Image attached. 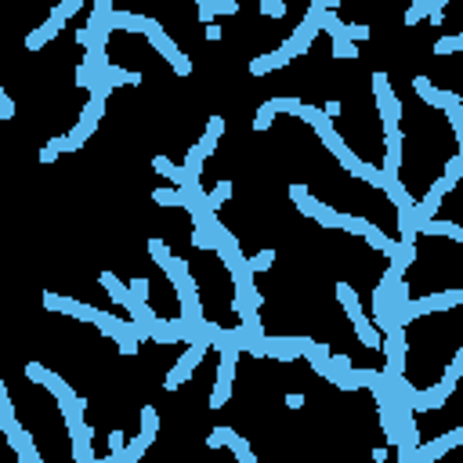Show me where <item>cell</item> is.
<instances>
[{"mask_svg": "<svg viewBox=\"0 0 463 463\" xmlns=\"http://www.w3.org/2000/svg\"><path fill=\"white\" fill-rule=\"evenodd\" d=\"M463 304V290H442V293H427L420 300H402L394 307V322L398 326H406L420 315H430V312H449V307Z\"/></svg>", "mask_w": 463, "mask_h": 463, "instance_id": "cell-1", "label": "cell"}, {"mask_svg": "<svg viewBox=\"0 0 463 463\" xmlns=\"http://www.w3.org/2000/svg\"><path fill=\"white\" fill-rule=\"evenodd\" d=\"M336 300L344 304V312H348V319H351V326H355V333H358V341H362L365 348H373V351H377V348H380V333H377L373 319L362 312L358 293H355L348 283H341V286H336Z\"/></svg>", "mask_w": 463, "mask_h": 463, "instance_id": "cell-2", "label": "cell"}, {"mask_svg": "<svg viewBox=\"0 0 463 463\" xmlns=\"http://www.w3.org/2000/svg\"><path fill=\"white\" fill-rule=\"evenodd\" d=\"M141 33L148 37V44H152V47H156V51H160V54H163V58L170 61V66H174V73H177V76H192V61L184 58L181 51H177V44H174V40L167 37V29H163V25H160L156 18H145Z\"/></svg>", "mask_w": 463, "mask_h": 463, "instance_id": "cell-3", "label": "cell"}, {"mask_svg": "<svg viewBox=\"0 0 463 463\" xmlns=\"http://www.w3.org/2000/svg\"><path fill=\"white\" fill-rule=\"evenodd\" d=\"M221 134H225V119H221V116H210V119H206V131H203V138H199V145H192V148H189V160H184V170H189V177H199L203 160L210 156L213 148H218Z\"/></svg>", "mask_w": 463, "mask_h": 463, "instance_id": "cell-4", "label": "cell"}, {"mask_svg": "<svg viewBox=\"0 0 463 463\" xmlns=\"http://www.w3.org/2000/svg\"><path fill=\"white\" fill-rule=\"evenodd\" d=\"M25 377L29 380H33V384H44L54 398H58V406H73V402H83V398H76V391L66 384V380H61L58 373H51V369H44L40 362H29L25 365Z\"/></svg>", "mask_w": 463, "mask_h": 463, "instance_id": "cell-5", "label": "cell"}, {"mask_svg": "<svg viewBox=\"0 0 463 463\" xmlns=\"http://www.w3.org/2000/svg\"><path fill=\"white\" fill-rule=\"evenodd\" d=\"M210 351V341H192L189 344V351H184L181 358H177V365L170 369V377L163 380V391H174V387H181L184 380H189L192 373H196V365L203 362V355Z\"/></svg>", "mask_w": 463, "mask_h": 463, "instance_id": "cell-6", "label": "cell"}, {"mask_svg": "<svg viewBox=\"0 0 463 463\" xmlns=\"http://www.w3.org/2000/svg\"><path fill=\"white\" fill-rule=\"evenodd\" d=\"M373 90H377V109L384 116V127H398V119H402V102L394 98V90L387 83V73H373Z\"/></svg>", "mask_w": 463, "mask_h": 463, "instance_id": "cell-7", "label": "cell"}, {"mask_svg": "<svg viewBox=\"0 0 463 463\" xmlns=\"http://www.w3.org/2000/svg\"><path fill=\"white\" fill-rule=\"evenodd\" d=\"M206 445L210 449H221V445H228L232 452H235V459L239 463H257V456H254V449L242 442V435H235L232 427H213L210 435H206Z\"/></svg>", "mask_w": 463, "mask_h": 463, "instance_id": "cell-8", "label": "cell"}, {"mask_svg": "<svg viewBox=\"0 0 463 463\" xmlns=\"http://www.w3.org/2000/svg\"><path fill=\"white\" fill-rule=\"evenodd\" d=\"M456 184H449L445 177H438L435 184L427 189V196L420 199V203H413V218H416V232H420V221H427V218H435L438 213V206H442V199H445V192H452Z\"/></svg>", "mask_w": 463, "mask_h": 463, "instance_id": "cell-9", "label": "cell"}, {"mask_svg": "<svg viewBox=\"0 0 463 463\" xmlns=\"http://www.w3.org/2000/svg\"><path fill=\"white\" fill-rule=\"evenodd\" d=\"M304 344H307V336H264V358L293 362V358H300Z\"/></svg>", "mask_w": 463, "mask_h": 463, "instance_id": "cell-10", "label": "cell"}, {"mask_svg": "<svg viewBox=\"0 0 463 463\" xmlns=\"http://www.w3.org/2000/svg\"><path fill=\"white\" fill-rule=\"evenodd\" d=\"M152 341L156 344H174V341H196L192 336V326L184 322V319H156L152 322Z\"/></svg>", "mask_w": 463, "mask_h": 463, "instance_id": "cell-11", "label": "cell"}, {"mask_svg": "<svg viewBox=\"0 0 463 463\" xmlns=\"http://www.w3.org/2000/svg\"><path fill=\"white\" fill-rule=\"evenodd\" d=\"M459 442H463V430H449V435H442V438H435V442H427V445H420V442H416V449L409 452V463L438 459V456H445L449 449H456Z\"/></svg>", "mask_w": 463, "mask_h": 463, "instance_id": "cell-12", "label": "cell"}, {"mask_svg": "<svg viewBox=\"0 0 463 463\" xmlns=\"http://www.w3.org/2000/svg\"><path fill=\"white\" fill-rule=\"evenodd\" d=\"M452 391H456V384L442 377V384H435V387H427V391H413L409 406H413V413H420V409H442V406H445V398H449Z\"/></svg>", "mask_w": 463, "mask_h": 463, "instance_id": "cell-13", "label": "cell"}, {"mask_svg": "<svg viewBox=\"0 0 463 463\" xmlns=\"http://www.w3.org/2000/svg\"><path fill=\"white\" fill-rule=\"evenodd\" d=\"M413 90H416V98H420V102L435 105V109H445V105H452V102H463L456 90H442V87L430 83L427 76H416V80H413Z\"/></svg>", "mask_w": 463, "mask_h": 463, "instance_id": "cell-14", "label": "cell"}, {"mask_svg": "<svg viewBox=\"0 0 463 463\" xmlns=\"http://www.w3.org/2000/svg\"><path fill=\"white\" fill-rule=\"evenodd\" d=\"M319 37V22H312V18H304L293 33H290V40H286V47H290V54L293 58H300V54H307V47H312V40Z\"/></svg>", "mask_w": 463, "mask_h": 463, "instance_id": "cell-15", "label": "cell"}, {"mask_svg": "<svg viewBox=\"0 0 463 463\" xmlns=\"http://www.w3.org/2000/svg\"><path fill=\"white\" fill-rule=\"evenodd\" d=\"M290 47L283 44V47H275V51H268V54H261V58H254L250 61V76H264V73H271V69H283V66H290Z\"/></svg>", "mask_w": 463, "mask_h": 463, "instance_id": "cell-16", "label": "cell"}, {"mask_svg": "<svg viewBox=\"0 0 463 463\" xmlns=\"http://www.w3.org/2000/svg\"><path fill=\"white\" fill-rule=\"evenodd\" d=\"M66 25V18H58V15H47V22L44 25H37V29H29V37H25V47L29 51H40L47 40H54L58 37V29Z\"/></svg>", "mask_w": 463, "mask_h": 463, "instance_id": "cell-17", "label": "cell"}, {"mask_svg": "<svg viewBox=\"0 0 463 463\" xmlns=\"http://www.w3.org/2000/svg\"><path fill=\"white\" fill-rule=\"evenodd\" d=\"M384 152H387V160H384V174H398V167H402V131L398 127H387V138H384Z\"/></svg>", "mask_w": 463, "mask_h": 463, "instance_id": "cell-18", "label": "cell"}, {"mask_svg": "<svg viewBox=\"0 0 463 463\" xmlns=\"http://www.w3.org/2000/svg\"><path fill=\"white\" fill-rule=\"evenodd\" d=\"M98 283H102V286L109 290V297H112L116 304H123V307H127V312H138V304H134V297H131V290H127V286H123V283L116 279V275H112V271H102V275H98Z\"/></svg>", "mask_w": 463, "mask_h": 463, "instance_id": "cell-19", "label": "cell"}, {"mask_svg": "<svg viewBox=\"0 0 463 463\" xmlns=\"http://www.w3.org/2000/svg\"><path fill=\"white\" fill-rule=\"evenodd\" d=\"M387 257H391V271L394 275H406V268L416 261V242H394V250Z\"/></svg>", "mask_w": 463, "mask_h": 463, "instance_id": "cell-20", "label": "cell"}, {"mask_svg": "<svg viewBox=\"0 0 463 463\" xmlns=\"http://www.w3.org/2000/svg\"><path fill=\"white\" fill-rule=\"evenodd\" d=\"M8 442H11V449H15V456H18L22 463H40V452H37L33 438H29L25 430H15V435H8Z\"/></svg>", "mask_w": 463, "mask_h": 463, "instance_id": "cell-21", "label": "cell"}, {"mask_svg": "<svg viewBox=\"0 0 463 463\" xmlns=\"http://www.w3.org/2000/svg\"><path fill=\"white\" fill-rule=\"evenodd\" d=\"M420 232H427V235H445V239L463 242V228H459L456 221H435V218H427V221H420Z\"/></svg>", "mask_w": 463, "mask_h": 463, "instance_id": "cell-22", "label": "cell"}, {"mask_svg": "<svg viewBox=\"0 0 463 463\" xmlns=\"http://www.w3.org/2000/svg\"><path fill=\"white\" fill-rule=\"evenodd\" d=\"M61 152H76V141L69 134H61V138H51L44 148H40V163H54Z\"/></svg>", "mask_w": 463, "mask_h": 463, "instance_id": "cell-23", "label": "cell"}, {"mask_svg": "<svg viewBox=\"0 0 463 463\" xmlns=\"http://www.w3.org/2000/svg\"><path fill=\"white\" fill-rule=\"evenodd\" d=\"M0 430H4V435H15V430H22L18 420H15V409H11V398H8L4 380H0Z\"/></svg>", "mask_w": 463, "mask_h": 463, "instance_id": "cell-24", "label": "cell"}, {"mask_svg": "<svg viewBox=\"0 0 463 463\" xmlns=\"http://www.w3.org/2000/svg\"><path fill=\"white\" fill-rule=\"evenodd\" d=\"M105 80H109V87H138V83H141V73H131V69L109 66V69H105Z\"/></svg>", "mask_w": 463, "mask_h": 463, "instance_id": "cell-25", "label": "cell"}, {"mask_svg": "<svg viewBox=\"0 0 463 463\" xmlns=\"http://www.w3.org/2000/svg\"><path fill=\"white\" fill-rule=\"evenodd\" d=\"M76 304L80 300H73V297H61V293H44V307H47V312H58V315H73L76 312Z\"/></svg>", "mask_w": 463, "mask_h": 463, "instance_id": "cell-26", "label": "cell"}, {"mask_svg": "<svg viewBox=\"0 0 463 463\" xmlns=\"http://www.w3.org/2000/svg\"><path fill=\"white\" fill-rule=\"evenodd\" d=\"M112 341L119 344V351H123V355H134V351H138V344H141L138 336H134V329H131V319H127V322H123V326L112 333Z\"/></svg>", "mask_w": 463, "mask_h": 463, "instance_id": "cell-27", "label": "cell"}, {"mask_svg": "<svg viewBox=\"0 0 463 463\" xmlns=\"http://www.w3.org/2000/svg\"><path fill=\"white\" fill-rule=\"evenodd\" d=\"M365 242L373 246L377 254H384V257H387V254L394 250V239H387V235H384V232H380L377 225H369V232H365Z\"/></svg>", "mask_w": 463, "mask_h": 463, "instance_id": "cell-28", "label": "cell"}, {"mask_svg": "<svg viewBox=\"0 0 463 463\" xmlns=\"http://www.w3.org/2000/svg\"><path fill=\"white\" fill-rule=\"evenodd\" d=\"M192 246L196 250H218V239H213V232L206 225H196L192 228Z\"/></svg>", "mask_w": 463, "mask_h": 463, "instance_id": "cell-29", "label": "cell"}, {"mask_svg": "<svg viewBox=\"0 0 463 463\" xmlns=\"http://www.w3.org/2000/svg\"><path fill=\"white\" fill-rule=\"evenodd\" d=\"M152 199H156L160 206H184V199H189V196H184L181 189H156V192H152Z\"/></svg>", "mask_w": 463, "mask_h": 463, "instance_id": "cell-30", "label": "cell"}, {"mask_svg": "<svg viewBox=\"0 0 463 463\" xmlns=\"http://www.w3.org/2000/svg\"><path fill=\"white\" fill-rule=\"evenodd\" d=\"M336 228H348L351 235H365V232H369V221H365V218H351V213H341V218H336Z\"/></svg>", "mask_w": 463, "mask_h": 463, "instance_id": "cell-31", "label": "cell"}, {"mask_svg": "<svg viewBox=\"0 0 463 463\" xmlns=\"http://www.w3.org/2000/svg\"><path fill=\"white\" fill-rule=\"evenodd\" d=\"M156 430H160V413L152 409V406H145V409H141V435L156 438Z\"/></svg>", "mask_w": 463, "mask_h": 463, "instance_id": "cell-32", "label": "cell"}, {"mask_svg": "<svg viewBox=\"0 0 463 463\" xmlns=\"http://www.w3.org/2000/svg\"><path fill=\"white\" fill-rule=\"evenodd\" d=\"M228 196H232V181H221V184H218V189H213V192L206 196V206H210L213 213H218V206H221V203H225Z\"/></svg>", "mask_w": 463, "mask_h": 463, "instance_id": "cell-33", "label": "cell"}, {"mask_svg": "<svg viewBox=\"0 0 463 463\" xmlns=\"http://www.w3.org/2000/svg\"><path fill=\"white\" fill-rule=\"evenodd\" d=\"M369 33H373V29L369 25H362V22H344V40H351V44H362V40H369Z\"/></svg>", "mask_w": 463, "mask_h": 463, "instance_id": "cell-34", "label": "cell"}, {"mask_svg": "<svg viewBox=\"0 0 463 463\" xmlns=\"http://www.w3.org/2000/svg\"><path fill=\"white\" fill-rule=\"evenodd\" d=\"M445 116H449V127H452V134L456 138H463V102H452V105H445Z\"/></svg>", "mask_w": 463, "mask_h": 463, "instance_id": "cell-35", "label": "cell"}, {"mask_svg": "<svg viewBox=\"0 0 463 463\" xmlns=\"http://www.w3.org/2000/svg\"><path fill=\"white\" fill-rule=\"evenodd\" d=\"M333 58H358V44H351L344 37H333Z\"/></svg>", "mask_w": 463, "mask_h": 463, "instance_id": "cell-36", "label": "cell"}, {"mask_svg": "<svg viewBox=\"0 0 463 463\" xmlns=\"http://www.w3.org/2000/svg\"><path fill=\"white\" fill-rule=\"evenodd\" d=\"M246 264H250V271H268V268L275 264V250H261V254H254Z\"/></svg>", "mask_w": 463, "mask_h": 463, "instance_id": "cell-37", "label": "cell"}, {"mask_svg": "<svg viewBox=\"0 0 463 463\" xmlns=\"http://www.w3.org/2000/svg\"><path fill=\"white\" fill-rule=\"evenodd\" d=\"M293 203H297V210L304 213V218H315L319 206H322L319 199H312V192H304V196H300V199H293Z\"/></svg>", "mask_w": 463, "mask_h": 463, "instance_id": "cell-38", "label": "cell"}, {"mask_svg": "<svg viewBox=\"0 0 463 463\" xmlns=\"http://www.w3.org/2000/svg\"><path fill=\"white\" fill-rule=\"evenodd\" d=\"M427 11H435V8H430V0H416V4L406 11V25H416V22L427 15Z\"/></svg>", "mask_w": 463, "mask_h": 463, "instance_id": "cell-39", "label": "cell"}, {"mask_svg": "<svg viewBox=\"0 0 463 463\" xmlns=\"http://www.w3.org/2000/svg\"><path fill=\"white\" fill-rule=\"evenodd\" d=\"M456 51H463V37H442L435 44V54H456Z\"/></svg>", "mask_w": 463, "mask_h": 463, "instance_id": "cell-40", "label": "cell"}, {"mask_svg": "<svg viewBox=\"0 0 463 463\" xmlns=\"http://www.w3.org/2000/svg\"><path fill=\"white\" fill-rule=\"evenodd\" d=\"M268 109H271V112H297V109H300V98H293V95H290V98H271Z\"/></svg>", "mask_w": 463, "mask_h": 463, "instance_id": "cell-41", "label": "cell"}, {"mask_svg": "<svg viewBox=\"0 0 463 463\" xmlns=\"http://www.w3.org/2000/svg\"><path fill=\"white\" fill-rule=\"evenodd\" d=\"M442 177H445L449 184H456V181L463 177V156H452V160L445 163V174H442Z\"/></svg>", "mask_w": 463, "mask_h": 463, "instance_id": "cell-42", "label": "cell"}, {"mask_svg": "<svg viewBox=\"0 0 463 463\" xmlns=\"http://www.w3.org/2000/svg\"><path fill=\"white\" fill-rule=\"evenodd\" d=\"M127 290H131V297H134V304H138V307H141V304H148V279H134Z\"/></svg>", "mask_w": 463, "mask_h": 463, "instance_id": "cell-43", "label": "cell"}, {"mask_svg": "<svg viewBox=\"0 0 463 463\" xmlns=\"http://www.w3.org/2000/svg\"><path fill=\"white\" fill-rule=\"evenodd\" d=\"M336 218H341V213H336L333 206H326V203H322V206H319V213H315V221H319L322 228H336Z\"/></svg>", "mask_w": 463, "mask_h": 463, "instance_id": "cell-44", "label": "cell"}, {"mask_svg": "<svg viewBox=\"0 0 463 463\" xmlns=\"http://www.w3.org/2000/svg\"><path fill=\"white\" fill-rule=\"evenodd\" d=\"M271 116H275V112H271L268 102H264V105L257 109V116H254V131H268V127H271Z\"/></svg>", "mask_w": 463, "mask_h": 463, "instance_id": "cell-45", "label": "cell"}, {"mask_svg": "<svg viewBox=\"0 0 463 463\" xmlns=\"http://www.w3.org/2000/svg\"><path fill=\"white\" fill-rule=\"evenodd\" d=\"M261 11L271 15V18H283V15H286V4H283V0H261Z\"/></svg>", "mask_w": 463, "mask_h": 463, "instance_id": "cell-46", "label": "cell"}, {"mask_svg": "<svg viewBox=\"0 0 463 463\" xmlns=\"http://www.w3.org/2000/svg\"><path fill=\"white\" fill-rule=\"evenodd\" d=\"M0 119H15V102L4 87H0Z\"/></svg>", "mask_w": 463, "mask_h": 463, "instance_id": "cell-47", "label": "cell"}, {"mask_svg": "<svg viewBox=\"0 0 463 463\" xmlns=\"http://www.w3.org/2000/svg\"><path fill=\"white\" fill-rule=\"evenodd\" d=\"M210 8H213V15H235L239 11L235 0H210Z\"/></svg>", "mask_w": 463, "mask_h": 463, "instance_id": "cell-48", "label": "cell"}, {"mask_svg": "<svg viewBox=\"0 0 463 463\" xmlns=\"http://www.w3.org/2000/svg\"><path fill=\"white\" fill-rule=\"evenodd\" d=\"M297 116H300L304 123H315V119L322 116V109H315V105H304V102H300V109H297Z\"/></svg>", "mask_w": 463, "mask_h": 463, "instance_id": "cell-49", "label": "cell"}, {"mask_svg": "<svg viewBox=\"0 0 463 463\" xmlns=\"http://www.w3.org/2000/svg\"><path fill=\"white\" fill-rule=\"evenodd\" d=\"M286 406H290V409H300V406H304V394H300V391H293V394L286 398Z\"/></svg>", "mask_w": 463, "mask_h": 463, "instance_id": "cell-50", "label": "cell"}, {"mask_svg": "<svg viewBox=\"0 0 463 463\" xmlns=\"http://www.w3.org/2000/svg\"><path fill=\"white\" fill-rule=\"evenodd\" d=\"M206 40H221V25H218V22L206 25Z\"/></svg>", "mask_w": 463, "mask_h": 463, "instance_id": "cell-51", "label": "cell"}, {"mask_svg": "<svg viewBox=\"0 0 463 463\" xmlns=\"http://www.w3.org/2000/svg\"><path fill=\"white\" fill-rule=\"evenodd\" d=\"M322 112H326V116H329V119H333V116H336V112H341V102H329V105H326V109H322Z\"/></svg>", "mask_w": 463, "mask_h": 463, "instance_id": "cell-52", "label": "cell"}]
</instances>
